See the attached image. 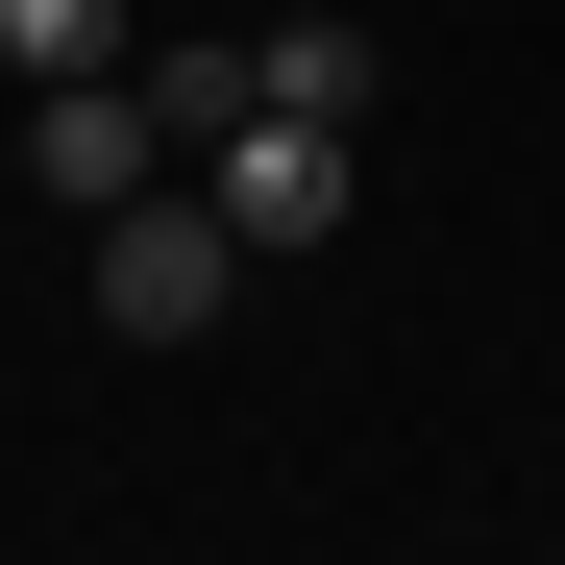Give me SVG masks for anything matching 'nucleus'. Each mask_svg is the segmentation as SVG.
Returning a JSON list of instances; mask_svg holds the SVG:
<instances>
[{
    "label": "nucleus",
    "mask_w": 565,
    "mask_h": 565,
    "mask_svg": "<svg viewBox=\"0 0 565 565\" xmlns=\"http://www.w3.org/2000/svg\"><path fill=\"white\" fill-rule=\"evenodd\" d=\"M0 74H124V0H0Z\"/></svg>",
    "instance_id": "39448f33"
},
{
    "label": "nucleus",
    "mask_w": 565,
    "mask_h": 565,
    "mask_svg": "<svg viewBox=\"0 0 565 565\" xmlns=\"http://www.w3.org/2000/svg\"><path fill=\"white\" fill-rule=\"evenodd\" d=\"M222 296H246V222L198 198V172H148V198L99 222V320H124V344H198Z\"/></svg>",
    "instance_id": "f257e3e1"
},
{
    "label": "nucleus",
    "mask_w": 565,
    "mask_h": 565,
    "mask_svg": "<svg viewBox=\"0 0 565 565\" xmlns=\"http://www.w3.org/2000/svg\"><path fill=\"white\" fill-rule=\"evenodd\" d=\"M25 172H50L74 222H124L148 172H172V99H148V74H25Z\"/></svg>",
    "instance_id": "f03ea898"
},
{
    "label": "nucleus",
    "mask_w": 565,
    "mask_h": 565,
    "mask_svg": "<svg viewBox=\"0 0 565 565\" xmlns=\"http://www.w3.org/2000/svg\"><path fill=\"white\" fill-rule=\"evenodd\" d=\"M198 198H222L246 246H344V198H369V172H344V124H270V99H246V124L198 148Z\"/></svg>",
    "instance_id": "7ed1b4c3"
},
{
    "label": "nucleus",
    "mask_w": 565,
    "mask_h": 565,
    "mask_svg": "<svg viewBox=\"0 0 565 565\" xmlns=\"http://www.w3.org/2000/svg\"><path fill=\"white\" fill-rule=\"evenodd\" d=\"M369 74H394V50H369L344 0H296V25H246V99H270V124H369Z\"/></svg>",
    "instance_id": "20e7f679"
}]
</instances>
